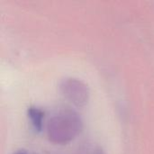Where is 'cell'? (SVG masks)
Listing matches in <instances>:
<instances>
[{"mask_svg": "<svg viewBox=\"0 0 154 154\" xmlns=\"http://www.w3.org/2000/svg\"><path fill=\"white\" fill-rule=\"evenodd\" d=\"M82 128L79 115L71 109H63L53 115L47 124V135L55 143H67L74 139Z\"/></svg>", "mask_w": 154, "mask_h": 154, "instance_id": "cell-1", "label": "cell"}, {"mask_svg": "<svg viewBox=\"0 0 154 154\" xmlns=\"http://www.w3.org/2000/svg\"><path fill=\"white\" fill-rule=\"evenodd\" d=\"M61 94L78 106L86 105L89 98V88L86 82L78 78L68 77L60 83Z\"/></svg>", "mask_w": 154, "mask_h": 154, "instance_id": "cell-2", "label": "cell"}, {"mask_svg": "<svg viewBox=\"0 0 154 154\" xmlns=\"http://www.w3.org/2000/svg\"><path fill=\"white\" fill-rule=\"evenodd\" d=\"M27 116L35 130L40 132L43 126L44 111L35 106H31L27 109Z\"/></svg>", "mask_w": 154, "mask_h": 154, "instance_id": "cell-3", "label": "cell"}, {"mask_svg": "<svg viewBox=\"0 0 154 154\" xmlns=\"http://www.w3.org/2000/svg\"><path fill=\"white\" fill-rule=\"evenodd\" d=\"M14 154H27L24 151H18V152H15Z\"/></svg>", "mask_w": 154, "mask_h": 154, "instance_id": "cell-4", "label": "cell"}]
</instances>
